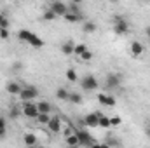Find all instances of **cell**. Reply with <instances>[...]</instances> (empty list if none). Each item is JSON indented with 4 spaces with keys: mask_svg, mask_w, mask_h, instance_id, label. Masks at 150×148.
<instances>
[{
    "mask_svg": "<svg viewBox=\"0 0 150 148\" xmlns=\"http://www.w3.org/2000/svg\"><path fill=\"white\" fill-rule=\"evenodd\" d=\"M18 38H19L21 42H26V44L33 45V47H44V40L38 37V35L28 32V30H19V32H18Z\"/></svg>",
    "mask_w": 150,
    "mask_h": 148,
    "instance_id": "obj_1",
    "label": "cell"
},
{
    "mask_svg": "<svg viewBox=\"0 0 150 148\" xmlns=\"http://www.w3.org/2000/svg\"><path fill=\"white\" fill-rule=\"evenodd\" d=\"M37 96H38V89L33 87V85H25V87L21 89V92H19V99H21L23 103H30V101H33Z\"/></svg>",
    "mask_w": 150,
    "mask_h": 148,
    "instance_id": "obj_2",
    "label": "cell"
},
{
    "mask_svg": "<svg viewBox=\"0 0 150 148\" xmlns=\"http://www.w3.org/2000/svg\"><path fill=\"white\" fill-rule=\"evenodd\" d=\"M75 134H77V138H79V145L80 147H93L94 143H96V140H94V136L93 134H89L87 131H84V129H77L75 131Z\"/></svg>",
    "mask_w": 150,
    "mask_h": 148,
    "instance_id": "obj_3",
    "label": "cell"
},
{
    "mask_svg": "<svg viewBox=\"0 0 150 148\" xmlns=\"http://www.w3.org/2000/svg\"><path fill=\"white\" fill-rule=\"evenodd\" d=\"M80 87L84 89V91H94V89H98V78L94 77V75H84L80 80Z\"/></svg>",
    "mask_w": 150,
    "mask_h": 148,
    "instance_id": "obj_4",
    "label": "cell"
},
{
    "mask_svg": "<svg viewBox=\"0 0 150 148\" xmlns=\"http://www.w3.org/2000/svg\"><path fill=\"white\" fill-rule=\"evenodd\" d=\"M21 113L28 118H37L38 117V108H37V103L30 101V103H23L21 106Z\"/></svg>",
    "mask_w": 150,
    "mask_h": 148,
    "instance_id": "obj_5",
    "label": "cell"
},
{
    "mask_svg": "<svg viewBox=\"0 0 150 148\" xmlns=\"http://www.w3.org/2000/svg\"><path fill=\"white\" fill-rule=\"evenodd\" d=\"M56 16H67L68 14V5L65 4V2H59V0H56V2H51V7H49Z\"/></svg>",
    "mask_w": 150,
    "mask_h": 148,
    "instance_id": "obj_6",
    "label": "cell"
},
{
    "mask_svg": "<svg viewBox=\"0 0 150 148\" xmlns=\"http://www.w3.org/2000/svg\"><path fill=\"white\" fill-rule=\"evenodd\" d=\"M98 101H100V105H103V106H108V108H112L117 105V98H113L110 94H98Z\"/></svg>",
    "mask_w": 150,
    "mask_h": 148,
    "instance_id": "obj_7",
    "label": "cell"
},
{
    "mask_svg": "<svg viewBox=\"0 0 150 148\" xmlns=\"http://www.w3.org/2000/svg\"><path fill=\"white\" fill-rule=\"evenodd\" d=\"M47 129H49L51 132H54V134L61 132V118H59L58 115L51 117V120H49V124H47Z\"/></svg>",
    "mask_w": 150,
    "mask_h": 148,
    "instance_id": "obj_8",
    "label": "cell"
},
{
    "mask_svg": "<svg viewBox=\"0 0 150 148\" xmlns=\"http://www.w3.org/2000/svg\"><path fill=\"white\" fill-rule=\"evenodd\" d=\"M120 85V77L117 73H108L107 75V80H105V87L107 89H115Z\"/></svg>",
    "mask_w": 150,
    "mask_h": 148,
    "instance_id": "obj_9",
    "label": "cell"
},
{
    "mask_svg": "<svg viewBox=\"0 0 150 148\" xmlns=\"http://www.w3.org/2000/svg\"><path fill=\"white\" fill-rule=\"evenodd\" d=\"M98 115H96V111H93V113H87L86 117H84V125H87V127H98Z\"/></svg>",
    "mask_w": 150,
    "mask_h": 148,
    "instance_id": "obj_10",
    "label": "cell"
},
{
    "mask_svg": "<svg viewBox=\"0 0 150 148\" xmlns=\"http://www.w3.org/2000/svg\"><path fill=\"white\" fill-rule=\"evenodd\" d=\"M113 32L117 35H126L129 32V23L127 21H120V23H115L113 25Z\"/></svg>",
    "mask_w": 150,
    "mask_h": 148,
    "instance_id": "obj_11",
    "label": "cell"
},
{
    "mask_svg": "<svg viewBox=\"0 0 150 148\" xmlns=\"http://www.w3.org/2000/svg\"><path fill=\"white\" fill-rule=\"evenodd\" d=\"M129 49H131V54H133V56H142V54H143V51H145L143 44H142V42H138V40H133Z\"/></svg>",
    "mask_w": 150,
    "mask_h": 148,
    "instance_id": "obj_12",
    "label": "cell"
},
{
    "mask_svg": "<svg viewBox=\"0 0 150 148\" xmlns=\"http://www.w3.org/2000/svg\"><path fill=\"white\" fill-rule=\"evenodd\" d=\"M5 89H7V92H9V94H12V96H19V92H21L23 85H21L19 82H9Z\"/></svg>",
    "mask_w": 150,
    "mask_h": 148,
    "instance_id": "obj_13",
    "label": "cell"
},
{
    "mask_svg": "<svg viewBox=\"0 0 150 148\" xmlns=\"http://www.w3.org/2000/svg\"><path fill=\"white\" fill-rule=\"evenodd\" d=\"M96 115H98V127H103V129H108V127H112L110 125V117H107V115H103L101 111H96Z\"/></svg>",
    "mask_w": 150,
    "mask_h": 148,
    "instance_id": "obj_14",
    "label": "cell"
},
{
    "mask_svg": "<svg viewBox=\"0 0 150 148\" xmlns=\"http://www.w3.org/2000/svg\"><path fill=\"white\" fill-rule=\"evenodd\" d=\"M74 49H75V42H72V40H67V42H63V45H61V52H63L65 56H72V54H74Z\"/></svg>",
    "mask_w": 150,
    "mask_h": 148,
    "instance_id": "obj_15",
    "label": "cell"
},
{
    "mask_svg": "<svg viewBox=\"0 0 150 148\" xmlns=\"http://www.w3.org/2000/svg\"><path fill=\"white\" fill-rule=\"evenodd\" d=\"M23 141H25L26 147H35V145H37V134H33V132H26L25 138H23Z\"/></svg>",
    "mask_w": 150,
    "mask_h": 148,
    "instance_id": "obj_16",
    "label": "cell"
},
{
    "mask_svg": "<svg viewBox=\"0 0 150 148\" xmlns=\"http://www.w3.org/2000/svg\"><path fill=\"white\" fill-rule=\"evenodd\" d=\"M63 18H65L67 23H80V21L84 19V14H82V12H80V14H70V12H68V14L63 16Z\"/></svg>",
    "mask_w": 150,
    "mask_h": 148,
    "instance_id": "obj_17",
    "label": "cell"
},
{
    "mask_svg": "<svg viewBox=\"0 0 150 148\" xmlns=\"http://www.w3.org/2000/svg\"><path fill=\"white\" fill-rule=\"evenodd\" d=\"M37 108H38V113H51V105L47 101H38L37 103Z\"/></svg>",
    "mask_w": 150,
    "mask_h": 148,
    "instance_id": "obj_18",
    "label": "cell"
},
{
    "mask_svg": "<svg viewBox=\"0 0 150 148\" xmlns=\"http://www.w3.org/2000/svg\"><path fill=\"white\" fill-rule=\"evenodd\" d=\"M82 30H84V33H94L96 32V23L94 21H86Z\"/></svg>",
    "mask_w": 150,
    "mask_h": 148,
    "instance_id": "obj_19",
    "label": "cell"
},
{
    "mask_svg": "<svg viewBox=\"0 0 150 148\" xmlns=\"http://www.w3.org/2000/svg\"><path fill=\"white\" fill-rule=\"evenodd\" d=\"M68 96H70V92H68L67 89H63V87H59V89L56 91V98L61 99V101H68Z\"/></svg>",
    "mask_w": 150,
    "mask_h": 148,
    "instance_id": "obj_20",
    "label": "cell"
},
{
    "mask_svg": "<svg viewBox=\"0 0 150 148\" xmlns=\"http://www.w3.org/2000/svg\"><path fill=\"white\" fill-rule=\"evenodd\" d=\"M68 101L74 103V105H80V103H82V94H80V92H70Z\"/></svg>",
    "mask_w": 150,
    "mask_h": 148,
    "instance_id": "obj_21",
    "label": "cell"
},
{
    "mask_svg": "<svg viewBox=\"0 0 150 148\" xmlns=\"http://www.w3.org/2000/svg\"><path fill=\"white\" fill-rule=\"evenodd\" d=\"M67 145H68V147H80V145H79V138H77L75 132H72V134L67 136Z\"/></svg>",
    "mask_w": 150,
    "mask_h": 148,
    "instance_id": "obj_22",
    "label": "cell"
},
{
    "mask_svg": "<svg viewBox=\"0 0 150 148\" xmlns=\"http://www.w3.org/2000/svg\"><path fill=\"white\" fill-rule=\"evenodd\" d=\"M67 80L68 82H79V75H77V72H75L74 68L67 70Z\"/></svg>",
    "mask_w": 150,
    "mask_h": 148,
    "instance_id": "obj_23",
    "label": "cell"
},
{
    "mask_svg": "<svg viewBox=\"0 0 150 148\" xmlns=\"http://www.w3.org/2000/svg\"><path fill=\"white\" fill-rule=\"evenodd\" d=\"M86 51H87V45H86V44H77V45H75V49H74V54L80 58Z\"/></svg>",
    "mask_w": 150,
    "mask_h": 148,
    "instance_id": "obj_24",
    "label": "cell"
},
{
    "mask_svg": "<svg viewBox=\"0 0 150 148\" xmlns=\"http://www.w3.org/2000/svg\"><path fill=\"white\" fill-rule=\"evenodd\" d=\"M35 120H37L38 124H42V125H47L49 120H51V115H47V113H38V117Z\"/></svg>",
    "mask_w": 150,
    "mask_h": 148,
    "instance_id": "obj_25",
    "label": "cell"
},
{
    "mask_svg": "<svg viewBox=\"0 0 150 148\" xmlns=\"http://www.w3.org/2000/svg\"><path fill=\"white\" fill-rule=\"evenodd\" d=\"M68 5V12L70 14H80V5L77 4V2H70V4H67Z\"/></svg>",
    "mask_w": 150,
    "mask_h": 148,
    "instance_id": "obj_26",
    "label": "cell"
},
{
    "mask_svg": "<svg viewBox=\"0 0 150 148\" xmlns=\"http://www.w3.org/2000/svg\"><path fill=\"white\" fill-rule=\"evenodd\" d=\"M42 18H44V21H54V19L58 18V16H56V14H54V12H52L51 9H47V11H45V12L42 14Z\"/></svg>",
    "mask_w": 150,
    "mask_h": 148,
    "instance_id": "obj_27",
    "label": "cell"
},
{
    "mask_svg": "<svg viewBox=\"0 0 150 148\" xmlns=\"http://www.w3.org/2000/svg\"><path fill=\"white\" fill-rule=\"evenodd\" d=\"M0 30H9V19L2 12H0Z\"/></svg>",
    "mask_w": 150,
    "mask_h": 148,
    "instance_id": "obj_28",
    "label": "cell"
},
{
    "mask_svg": "<svg viewBox=\"0 0 150 148\" xmlns=\"http://www.w3.org/2000/svg\"><path fill=\"white\" fill-rule=\"evenodd\" d=\"M80 59H82V61H91V59H93V52L87 49V51H86V52L80 56Z\"/></svg>",
    "mask_w": 150,
    "mask_h": 148,
    "instance_id": "obj_29",
    "label": "cell"
},
{
    "mask_svg": "<svg viewBox=\"0 0 150 148\" xmlns=\"http://www.w3.org/2000/svg\"><path fill=\"white\" fill-rule=\"evenodd\" d=\"M120 117H110V125L112 127H117V125H120Z\"/></svg>",
    "mask_w": 150,
    "mask_h": 148,
    "instance_id": "obj_30",
    "label": "cell"
},
{
    "mask_svg": "<svg viewBox=\"0 0 150 148\" xmlns=\"http://www.w3.org/2000/svg\"><path fill=\"white\" fill-rule=\"evenodd\" d=\"M19 113H21V111H19V108H18V106H12V110H11V113H9V117H11V118H16Z\"/></svg>",
    "mask_w": 150,
    "mask_h": 148,
    "instance_id": "obj_31",
    "label": "cell"
},
{
    "mask_svg": "<svg viewBox=\"0 0 150 148\" xmlns=\"http://www.w3.org/2000/svg\"><path fill=\"white\" fill-rule=\"evenodd\" d=\"M120 21H126V18H124L122 14H115V16H113V25H115V23H120Z\"/></svg>",
    "mask_w": 150,
    "mask_h": 148,
    "instance_id": "obj_32",
    "label": "cell"
},
{
    "mask_svg": "<svg viewBox=\"0 0 150 148\" xmlns=\"http://www.w3.org/2000/svg\"><path fill=\"white\" fill-rule=\"evenodd\" d=\"M0 38L7 40V38H9V30H0Z\"/></svg>",
    "mask_w": 150,
    "mask_h": 148,
    "instance_id": "obj_33",
    "label": "cell"
},
{
    "mask_svg": "<svg viewBox=\"0 0 150 148\" xmlns=\"http://www.w3.org/2000/svg\"><path fill=\"white\" fill-rule=\"evenodd\" d=\"M7 136V129H0V140H4Z\"/></svg>",
    "mask_w": 150,
    "mask_h": 148,
    "instance_id": "obj_34",
    "label": "cell"
},
{
    "mask_svg": "<svg viewBox=\"0 0 150 148\" xmlns=\"http://www.w3.org/2000/svg\"><path fill=\"white\" fill-rule=\"evenodd\" d=\"M0 129H5V118L0 117Z\"/></svg>",
    "mask_w": 150,
    "mask_h": 148,
    "instance_id": "obj_35",
    "label": "cell"
},
{
    "mask_svg": "<svg viewBox=\"0 0 150 148\" xmlns=\"http://www.w3.org/2000/svg\"><path fill=\"white\" fill-rule=\"evenodd\" d=\"M107 145H110V147H115V145H119V143H117L115 140H108V141H107Z\"/></svg>",
    "mask_w": 150,
    "mask_h": 148,
    "instance_id": "obj_36",
    "label": "cell"
},
{
    "mask_svg": "<svg viewBox=\"0 0 150 148\" xmlns=\"http://www.w3.org/2000/svg\"><path fill=\"white\" fill-rule=\"evenodd\" d=\"M145 33H147V37H149V40H150V26H147V28H145Z\"/></svg>",
    "mask_w": 150,
    "mask_h": 148,
    "instance_id": "obj_37",
    "label": "cell"
},
{
    "mask_svg": "<svg viewBox=\"0 0 150 148\" xmlns=\"http://www.w3.org/2000/svg\"><path fill=\"white\" fill-rule=\"evenodd\" d=\"M100 148H112V147H110V145H107V143H101V145H100Z\"/></svg>",
    "mask_w": 150,
    "mask_h": 148,
    "instance_id": "obj_38",
    "label": "cell"
},
{
    "mask_svg": "<svg viewBox=\"0 0 150 148\" xmlns=\"http://www.w3.org/2000/svg\"><path fill=\"white\" fill-rule=\"evenodd\" d=\"M89 148H100V143H94L93 147H89Z\"/></svg>",
    "mask_w": 150,
    "mask_h": 148,
    "instance_id": "obj_39",
    "label": "cell"
},
{
    "mask_svg": "<svg viewBox=\"0 0 150 148\" xmlns=\"http://www.w3.org/2000/svg\"><path fill=\"white\" fill-rule=\"evenodd\" d=\"M26 148H40L38 145H35V147H26Z\"/></svg>",
    "mask_w": 150,
    "mask_h": 148,
    "instance_id": "obj_40",
    "label": "cell"
},
{
    "mask_svg": "<svg viewBox=\"0 0 150 148\" xmlns=\"http://www.w3.org/2000/svg\"><path fill=\"white\" fill-rule=\"evenodd\" d=\"M68 148H80V147H68Z\"/></svg>",
    "mask_w": 150,
    "mask_h": 148,
    "instance_id": "obj_41",
    "label": "cell"
},
{
    "mask_svg": "<svg viewBox=\"0 0 150 148\" xmlns=\"http://www.w3.org/2000/svg\"><path fill=\"white\" fill-rule=\"evenodd\" d=\"M147 132H149V136H150V129H149V131H147Z\"/></svg>",
    "mask_w": 150,
    "mask_h": 148,
    "instance_id": "obj_42",
    "label": "cell"
},
{
    "mask_svg": "<svg viewBox=\"0 0 150 148\" xmlns=\"http://www.w3.org/2000/svg\"><path fill=\"white\" fill-rule=\"evenodd\" d=\"M149 44H150V40H149Z\"/></svg>",
    "mask_w": 150,
    "mask_h": 148,
    "instance_id": "obj_43",
    "label": "cell"
}]
</instances>
